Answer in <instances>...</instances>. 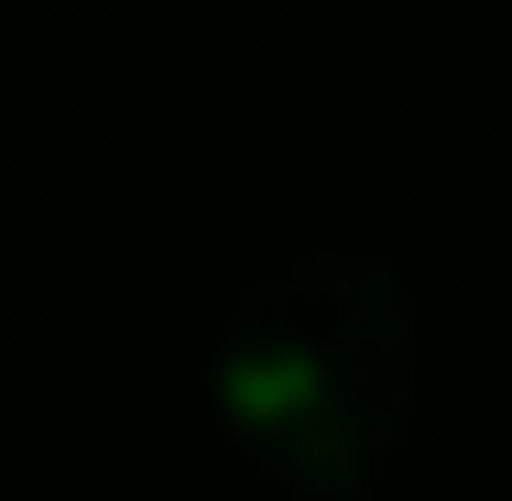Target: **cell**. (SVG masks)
I'll use <instances>...</instances> for the list:
<instances>
[{"mask_svg": "<svg viewBox=\"0 0 512 501\" xmlns=\"http://www.w3.org/2000/svg\"><path fill=\"white\" fill-rule=\"evenodd\" d=\"M207 403L229 447L306 501L371 491L414 436L425 403V316L414 284L360 240L273 251L207 349Z\"/></svg>", "mask_w": 512, "mask_h": 501, "instance_id": "obj_1", "label": "cell"}]
</instances>
